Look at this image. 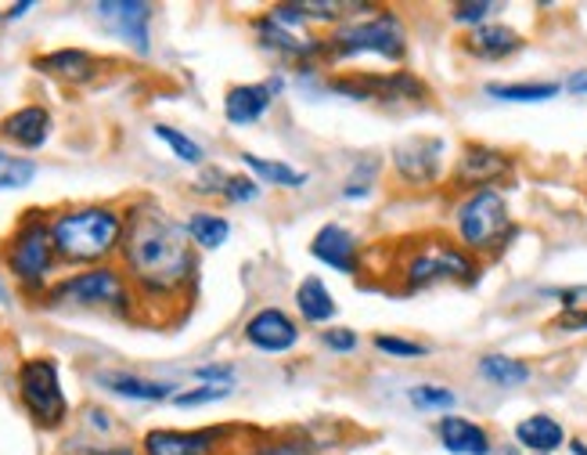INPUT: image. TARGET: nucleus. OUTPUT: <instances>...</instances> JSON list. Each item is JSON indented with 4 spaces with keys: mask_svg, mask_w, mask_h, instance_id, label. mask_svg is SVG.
I'll list each match as a JSON object with an SVG mask.
<instances>
[{
    "mask_svg": "<svg viewBox=\"0 0 587 455\" xmlns=\"http://www.w3.org/2000/svg\"><path fill=\"white\" fill-rule=\"evenodd\" d=\"M502 4H494V0H461V4L451 8V19L458 22V26H486V19L494 15V11Z\"/></svg>",
    "mask_w": 587,
    "mask_h": 455,
    "instance_id": "32",
    "label": "nucleus"
},
{
    "mask_svg": "<svg viewBox=\"0 0 587 455\" xmlns=\"http://www.w3.org/2000/svg\"><path fill=\"white\" fill-rule=\"evenodd\" d=\"M26 11H33V0H22V4H15V8L8 11V19H22Z\"/></svg>",
    "mask_w": 587,
    "mask_h": 455,
    "instance_id": "40",
    "label": "nucleus"
},
{
    "mask_svg": "<svg viewBox=\"0 0 587 455\" xmlns=\"http://www.w3.org/2000/svg\"><path fill=\"white\" fill-rule=\"evenodd\" d=\"M55 236H51V225L41 217V214H30L22 225L15 228V236L8 242V272L15 275V282L22 289H44L47 286V275L55 268Z\"/></svg>",
    "mask_w": 587,
    "mask_h": 455,
    "instance_id": "5",
    "label": "nucleus"
},
{
    "mask_svg": "<svg viewBox=\"0 0 587 455\" xmlns=\"http://www.w3.org/2000/svg\"><path fill=\"white\" fill-rule=\"evenodd\" d=\"M19 398L26 405V412L36 423L55 430L66 423L69 401L58 379V362L55 359H26L19 365Z\"/></svg>",
    "mask_w": 587,
    "mask_h": 455,
    "instance_id": "7",
    "label": "nucleus"
},
{
    "mask_svg": "<svg viewBox=\"0 0 587 455\" xmlns=\"http://www.w3.org/2000/svg\"><path fill=\"white\" fill-rule=\"evenodd\" d=\"M444 156H447L444 138L418 134V138H407L393 149V170L407 184H433L444 170Z\"/></svg>",
    "mask_w": 587,
    "mask_h": 455,
    "instance_id": "9",
    "label": "nucleus"
},
{
    "mask_svg": "<svg viewBox=\"0 0 587 455\" xmlns=\"http://www.w3.org/2000/svg\"><path fill=\"white\" fill-rule=\"evenodd\" d=\"M256 36L260 44L267 47V52H278L281 58H314V55H324V41H303V36H296L292 30L278 26L271 15L256 22Z\"/></svg>",
    "mask_w": 587,
    "mask_h": 455,
    "instance_id": "22",
    "label": "nucleus"
},
{
    "mask_svg": "<svg viewBox=\"0 0 587 455\" xmlns=\"http://www.w3.org/2000/svg\"><path fill=\"white\" fill-rule=\"evenodd\" d=\"M94 15L105 22V26L127 41L137 55H148V22H152V4L145 0H102L94 4Z\"/></svg>",
    "mask_w": 587,
    "mask_h": 455,
    "instance_id": "10",
    "label": "nucleus"
},
{
    "mask_svg": "<svg viewBox=\"0 0 587 455\" xmlns=\"http://www.w3.org/2000/svg\"><path fill=\"white\" fill-rule=\"evenodd\" d=\"M407 398L415 409L422 412H454V405H458V395L451 387H440V384H418V387H411L407 390Z\"/></svg>",
    "mask_w": 587,
    "mask_h": 455,
    "instance_id": "29",
    "label": "nucleus"
},
{
    "mask_svg": "<svg viewBox=\"0 0 587 455\" xmlns=\"http://www.w3.org/2000/svg\"><path fill=\"white\" fill-rule=\"evenodd\" d=\"M324 55L332 58H357L375 55L385 61H404L407 55V30L396 11L390 8H365L354 22L335 30L324 41Z\"/></svg>",
    "mask_w": 587,
    "mask_h": 455,
    "instance_id": "3",
    "label": "nucleus"
},
{
    "mask_svg": "<svg viewBox=\"0 0 587 455\" xmlns=\"http://www.w3.org/2000/svg\"><path fill=\"white\" fill-rule=\"evenodd\" d=\"M296 307H299V315H303L310 326H324V322H332V318L339 315V304H335L329 286H324L318 275H310V278H303L296 286Z\"/></svg>",
    "mask_w": 587,
    "mask_h": 455,
    "instance_id": "23",
    "label": "nucleus"
},
{
    "mask_svg": "<svg viewBox=\"0 0 587 455\" xmlns=\"http://www.w3.org/2000/svg\"><path fill=\"white\" fill-rule=\"evenodd\" d=\"M228 430L223 426H203V430H148L145 434V455H214Z\"/></svg>",
    "mask_w": 587,
    "mask_h": 455,
    "instance_id": "11",
    "label": "nucleus"
},
{
    "mask_svg": "<svg viewBox=\"0 0 587 455\" xmlns=\"http://www.w3.org/2000/svg\"><path fill=\"white\" fill-rule=\"evenodd\" d=\"M480 264L476 257L461 246H451L444 239H429L422 242L418 250H411V257L404 261V282L407 293L440 286V282H476Z\"/></svg>",
    "mask_w": 587,
    "mask_h": 455,
    "instance_id": "6",
    "label": "nucleus"
},
{
    "mask_svg": "<svg viewBox=\"0 0 587 455\" xmlns=\"http://www.w3.org/2000/svg\"><path fill=\"white\" fill-rule=\"evenodd\" d=\"M511 170V159L497 149H486V145H469L465 152L458 156V167H454V181L458 189H494L497 181Z\"/></svg>",
    "mask_w": 587,
    "mask_h": 455,
    "instance_id": "13",
    "label": "nucleus"
},
{
    "mask_svg": "<svg viewBox=\"0 0 587 455\" xmlns=\"http://www.w3.org/2000/svg\"><path fill=\"white\" fill-rule=\"evenodd\" d=\"M184 228H187V236H192V242L203 246V250H220V246L231 239V220L220 217V214L198 211V214L187 217Z\"/></svg>",
    "mask_w": 587,
    "mask_h": 455,
    "instance_id": "27",
    "label": "nucleus"
},
{
    "mask_svg": "<svg viewBox=\"0 0 587 455\" xmlns=\"http://www.w3.org/2000/svg\"><path fill=\"white\" fill-rule=\"evenodd\" d=\"M127 217L112 206H72L51 220L55 250L69 264H97L108 261L123 246Z\"/></svg>",
    "mask_w": 587,
    "mask_h": 455,
    "instance_id": "2",
    "label": "nucleus"
},
{
    "mask_svg": "<svg viewBox=\"0 0 587 455\" xmlns=\"http://www.w3.org/2000/svg\"><path fill=\"white\" fill-rule=\"evenodd\" d=\"M97 384L112 395L130 398V401H173L177 398V387L162 384V379H145L134 373H97Z\"/></svg>",
    "mask_w": 587,
    "mask_h": 455,
    "instance_id": "19",
    "label": "nucleus"
},
{
    "mask_svg": "<svg viewBox=\"0 0 587 455\" xmlns=\"http://www.w3.org/2000/svg\"><path fill=\"white\" fill-rule=\"evenodd\" d=\"M310 253H314L321 264H329L343 275L360 272V242H357L354 231L335 225V220L318 228V236L310 239Z\"/></svg>",
    "mask_w": 587,
    "mask_h": 455,
    "instance_id": "14",
    "label": "nucleus"
},
{
    "mask_svg": "<svg viewBox=\"0 0 587 455\" xmlns=\"http://www.w3.org/2000/svg\"><path fill=\"white\" fill-rule=\"evenodd\" d=\"M119 253L134 286L145 289L148 297H170L184 289L195 272L192 236L181 220H173L159 206H137L127 214Z\"/></svg>",
    "mask_w": 587,
    "mask_h": 455,
    "instance_id": "1",
    "label": "nucleus"
},
{
    "mask_svg": "<svg viewBox=\"0 0 587 455\" xmlns=\"http://www.w3.org/2000/svg\"><path fill=\"white\" fill-rule=\"evenodd\" d=\"M195 379H206V384H231L234 368L231 365H198L195 368Z\"/></svg>",
    "mask_w": 587,
    "mask_h": 455,
    "instance_id": "37",
    "label": "nucleus"
},
{
    "mask_svg": "<svg viewBox=\"0 0 587 455\" xmlns=\"http://www.w3.org/2000/svg\"><path fill=\"white\" fill-rule=\"evenodd\" d=\"M436 437H440V445L451 455H494L491 430L469 420V416H454V412L440 416L436 420Z\"/></svg>",
    "mask_w": 587,
    "mask_h": 455,
    "instance_id": "15",
    "label": "nucleus"
},
{
    "mask_svg": "<svg viewBox=\"0 0 587 455\" xmlns=\"http://www.w3.org/2000/svg\"><path fill=\"white\" fill-rule=\"evenodd\" d=\"M516 445L527 448L530 455H555L566 445V426H562L555 416L533 412L527 420L516 423Z\"/></svg>",
    "mask_w": 587,
    "mask_h": 455,
    "instance_id": "18",
    "label": "nucleus"
},
{
    "mask_svg": "<svg viewBox=\"0 0 587 455\" xmlns=\"http://www.w3.org/2000/svg\"><path fill=\"white\" fill-rule=\"evenodd\" d=\"M271 83H239L223 98V116H228L231 127H253L256 120H264V113L274 102Z\"/></svg>",
    "mask_w": 587,
    "mask_h": 455,
    "instance_id": "17",
    "label": "nucleus"
},
{
    "mask_svg": "<svg viewBox=\"0 0 587 455\" xmlns=\"http://www.w3.org/2000/svg\"><path fill=\"white\" fill-rule=\"evenodd\" d=\"M486 98L494 102H508V105H541V102H552L559 98L562 83L548 80V83H486Z\"/></svg>",
    "mask_w": 587,
    "mask_h": 455,
    "instance_id": "25",
    "label": "nucleus"
},
{
    "mask_svg": "<svg viewBox=\"0 0 587 455\" xmlns=\"http://www.w3.org/2000/svg\"><path fill=\"white\" fill-rule=\"evenodd\" d=\"M476 368H480V376L486 379V384H494L502 390L530 384V376H533V368L522 359H511V354H483Z\"/></svg>",
    "mask_w": 587,
    "mask_h": 455,
    "instance_id": "24",
    "label": "nucleus"
},
{
    "mask_svg": "<svg viewBox=\"0 0 587 455\" xmlns=\"http://www.w3.org/2000/svg\"><path fill=\"white\" fill-rule=\"evenodd\" d=\"M569 452H573V455H587V445H584L580 437H573V441H569Z\"/></svg>",
    "mask_w": 587,
    "mask_h": 455,
    "instance_id": "41",
    "label": "nucleus"
},
{
    "mask_svg": "<svg viewBox=\"0 0 587 455\" xmlns=\"http://www.w3.org/2000/svg\"><path fill=\"white\" fill-rule=\"evenodd\" d=\"M245 340L253 343L256 351L285 354L299 343V326L281 311V307H260V311L245 322Z\"/></svg>",
    "mask_w": 587,
    "mask_h": 455,
    "instance_id": "12",
    "label": "nucleus"
},
{
    "mask_svg": "<svg viewBox=\"0 0 587 455\" xmlns=\"http://www.w3.org/2000/svg\"><path fill=\"white\" fill-rule=\"evenodd\" d=\"M36 69L66 83H87L97 77V61L87 52H80V47H61V52L41 55L36 58Z\"/></svg>",
    "mask_w": 587,
    "mask_h": 455,
    "instance_id": "20",
    "label": "nucleus"
},
{
    "mask_svg": "<svg viewBox=\"0 0 587 455\" xmlns=\"http://www.w3.org/2000/svg\"><path fill=\"white\" fill-rule=\"evenodd\" d=\"M458 239L461 250L476 253H497L511 236V214L508 200L497 189H480L469 192L454 211Z\"/></svg>",
    "mask_w": 587,
    "mask_h": 455,
    "instance_id": "4",
    "label": "nucleus"
},
{
    "mask_svg": "<svg viewBox=\"0 0 587 455\" xmlns=\"http://www.w3.org/2000/svg\"><path fill=\"white\" fill-rule=\"evenodd\" d=\"M223 195H228L231 203H256L260 200V184L253 178H228V189H223Z\"/></svg>",
    "mask_w": 587,
    "mask_h": 455,
    "instance_id": "34",
    "label": "nucleus"
},
{
    "mask_svg": "<svg viewBox=\"0 0 587 455\" xmlns=\"http://www.w3.org/2000/svg\"><path fill=\"white\" fill-rule=\"evenodd\" d=\"M253 455H310V452L303 445H296V441H274V445L256 448Z\"/></svg>",
    "mask_w": 587,
    "mask_h": 455,
    "instance_id": "38",
    "label": "nucleus"
},
{
    "mask_svg": "<svg viewBox=\"0 0 587 455\" xmlns=\"http://www.w3.org/2000/svg\"><path fill=\"white\" fill-rule=\"evenodd\" d=\"M368 192H371V181H349L343 189V200H365Z\"/></svg>",
    "mask_w": 587,
    "mask_h": 455,
    "instance_id": "39",
    "label": "nucleus"
},
{
    "mask_svg": "<svg viewBox=\"0 0 587 455\" xmlns=\"http://www.w3.org/2000/svg\"><path fill=\"white\" fill-rule=\"evenodd\" d=\"M231 384H206V387H195V390H177V398L173 405H181V409H195V405H214V401H223L231 398Z\"/></svg>",
    "mask_w": 587,
    "mask_h": 455,
    "instance_id": "33",
    "label": "nucleus"
},
{
    "mask_svg": "<svg viewBox=\"0 0 587 455\" xmlns=\"http://www.w3.org/2000/svg\"><path fill=\"white\" fill-rule=\"evenodd\" d=\"M97 455H134L130 448H105V452H97Z\"/></svg>",
    "mask_w": 587,
    "mask_h": 455,
    "instance_id": "42",
    "label": "nucleus"
},
{
    "mask_svg": "<svg viewBox=\"0 0 587 455\" xmlns=\"http://www.w3.org/2000/svg\"><path fill=\"white\" fill-rule=\"evenodd\" d=\"M519 47H522V36L508 26H494V22H486V26L472 30L465 36V52L483 61H502L508 55H516Z\"/></svg>",
    "mask_w": 587,
    "mask_h": 455,
    "instance_id": "21",
    "label": "nucleus"
},
{
    "mask_svg": "<svg viewBox=\"0 0 587 455\" xmlns=\"http://www.w3.org/2000/svg\"><path fill=\"white\" fill-rule=\"evenodd\" d=\"M36 178V163L26 156H11L0 149V192H15V189H26Z\"/></svg>",
    "mask_w": 587,
    "mask_h": 455,
    "instance_id": "28",
    "label": "nucleus"
},
{
    "mask_svg": "<svg viewBox=\"0 0 587 455\" xmlns=\"http://www.w3.org/2000/svg\"><path fill=\"white\" fill-rule=\"evenodd\" d=\"M321 340H324V348L335 351V354H349V351H357V343H360L354 329H324Z\"/></svg>",
    "mask_w": 587,
    "mask_h": 455,
    "instance_id": "35",
    "label": "nucleus"
},
{
    "mask_svg": "<svg viewBox=\"0 0 587 455\" xmlns=\"http://www.w3.org/2000/svg\"><path fill=\"white\" fill-rule=\"evenodd\" d=\"M559 333H587V307H573V311H562L555 318Z\"/></svg>",
    "mask_w": 587,
    "mask_h": 455,
    "instance_id": "36",
    "label": "nucleus"
},
{
    "mask_svg": "<svg viewBox=\"0 0 587 455\" xmlns=\"http://www.w3.org/2000/svg\"><path fill=\"white\" fill-rule=\"evenodd\" d=\"M0 138H8L19 149H41L51 138V113L44 105H22L0 120Z\"/></svg>",
    "mask_w": 587,
    "mask_h": 455,
    "instance_id": "16",
    "label": "nucleus"
},
{
    "mask_svg": "<svg viewBox=\"0 0 587 455\" xmlns=\"http://www.w3.org/2000/svg\"><path fill=\"white\" fill-rule=\"evenodd\" d=\"M152 130H156V138H159V141H166V145H170V149H173V156H177L181 163H192V167H195V163H203V159H206L203 145L187 138L184 130L170 127V123H156Z\"/></svg>",
    "mask_w": 587,
    "mask_h": 455,
    "instance_id": "30",
    "label": "nucleus"
},
{
    "mask_svg": "<svg viewBox=\"0 0 587 455\" xmlns=\"http://www.w3.org/2000/svg\"><path fill=\"white\" fill-rule=\"evenodd\" d=\"M47 300L55 307H112V311H130V289L116 268H91V272L61 278L51 286Z\"/></svg>",
    "mask_w": 587,
    "mask_h": 455,
    "instance_id": "8",
    "label": "nucleus"
},
{
    "mask_svg": "<svg viewBox=\"0 0 587 455\" xmlns=\"http://www.w3.org/2000/svg\"><path fill=\"white\" fill-rule=\"evenodd\" d=\"M242 163L253 170V174L260 181H267V184H278V189H303V184H310V174L307 170H296L289 163H281V159H264V156H256V152H242Z\"/></svg>",
    "mask_w": 587,
    "mask_h": 455,
    "instance_id": "26",
    "label": "nucleus"
},
{
    "mask_svg": "<svg viewBox=\"0 0 587 455\" xmlns=\"http://www.w3.org/2000/svg\"><path fill=\"white\" fill-rule=\"evenodd\" d=\"M0 304H8V293H4V286H0Z\"/></svg>",
    "mask_w": 587,
    "mask_h": 455,
    "instance_id": "43",
    "label": "nucleus"
},
{
    "mask_svg": "<svg viewBox=\"0 0 587 455\" xmlns=\"http://www.w3.org/2000/svg\"><path fill=\"white\" fill-rule=\"evenodd\" d=\"M375 351L385 354V359H426L429 348L426 343H415V340H404V337H390V333H379L375 337Z\"/></svg>",
    "mask_w": 587,
    "mask_h": 455,
    "instance_id": "31",
    "label": "nucleus"
}]
</instances>
